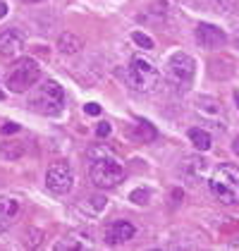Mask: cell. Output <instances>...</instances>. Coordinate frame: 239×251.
I'll return each instance as SVG.
<instances>
[{
  "mask_svg": "<svg viewBox=\"0 0 239 251\" xmlns=\"http://www.w3.org/2000/svg\"><path fill=\"white\" fill-rule=\"evenodd\" d=\"M235 43L239 46V29H237V34H235Z\"/></svg>",
  "mask_w": 239,
  "mask_h": 251,
  "instance_id": "cell-31",
  "label": "cell"
},
{
  "mask_svg": "<svg viewBox=\"0 0 239 251\" xmlns=\"http://www.w3.org/2000/svg\"><path fill=\"white\" fill-rule=\"evenodd\" d=\"M39 79H41L39 62L31 58H22V60H17V62L10 67V72H7V89H10L12 94H24V91H29Z\"/></svg>",
  "mask_w": 239,
  "mask_h": 251,
  "instance_id": "cell-6",
  "label": "cell"
},
{
  "mask_svg": "<svg viewBox=\"0 0 239 251\" xmlns=\"http://www.w3.org/2000/svg\"><path fill=\"white\" fill-rule=\"evenodd\" d=\"M22 2H26V5H34V2H43V0H22Z\"/></svg>",
  "mask_w": 239,
  "mask_h": 251,
  "instance_id": "cell-28",
  "label": "cell"
},
{
  "mask_svg": "<svg viewBox=\"0 0 239 251\" xmlns=\"http://www.w3.org/2000/svg\"><path fill=\"white\" fill-rule=\"evenodd\" d=\"M17 215H20V201L12 196H0V232L10 230Z\"/></svg>",
  "mask_w": 239,
  "mask_h": 251,
  "instance_id": "cell-11",
  "label": "cell"
},
{
  "mask_svg": "<svg viewBox=\"0 0 239 251\" xmlns=\"http://www.w3.org/2000/svg\"><path fill=\"white\" fill-rule=\"evenodd\" d=\"M158 70L151 60L134 55L129 60V67H127V86L137 94H151L156 86H158Z\"/></svg>",
  "mask_w": 239,
  "mask_h": 251,
  "instance_id": "cell-3",
  "label": "cell"
},
{
  "mask_svg": "<svg viewBox=\"0 0 239 251\" xmlns=\"http://www.w3.org/2000/svg\"><path fill=\"white\" fill-rule=\"evenodd\" d=\"M29 108L39 115H46V117H55L62 113L65 108V89L60 86L58 81L48 79L43 81L41 86H36L29 96Z\"/></svg>",
  "mask_w": 239,
  "mask_h": 251,
  "instance_id": "cell-1",
  "label": "cell"
},
{
  "mask_svg": "<svg viewBox=\"0 0 239 251\" xmlns=\"http://www.w3.org/2000/svg\"><path fill=\"white\" fill-rule=\"evenodd\" d=\"M235 103H237V108H239V91L235 94Z\"/></svg>",
  "mask_w": 239,
  "mask_h": 251,
  "instance_id": "cell-30",
  "label": "cell"
},
{
  "mask_svg": "<svg viewBox=\"0 0 239 251\" xmlns=\"http://www.w3.org/2000/svg\"><path fill=\"white\" fill-rule=\"evenodd\" d=\"M55 249L58 251H84L86 249V244H81V242H77V239H62V242L55 244Z\"/></svg>",
  "mask_w": 239,
  "mask_h": 251,
  "instance_id": "cell-19",
  "label": "cell"
},
{
  "mask_svg": "<svg viewBox=\"0 0 239 251\" xmlns=\"http://www.w3.org/2000/svg\"><path fill=\"white\" fill-rule=\"evenodd\" d=\"M2 98H5V94H2V91H0V100H2Z\"/></svg>",
  "mask_w": 239,
  "mask_h": 251,
  "instance_id": "cell-32",
  "label": "cell"
},
{
  "mask_svg": "<svg viewBox=\"0 0 239 251\" xmlns=\"http://www.w3.org/2000/svg\"><path fill=\"white\" fill-rule=\"evenodd\" d=\"M84 208L89 211V215H98V213L103 211V208H105V196H100V194H96V196L86 199Z\"/></svg>",
  "mask_w": 239,
  "mask_h": 251,
  "instance_id": "cell-18",
  "label": "cell"
},
{
  "mask_svg": "<svg viewBox=\"0 0 239 251\" xmlns=\"http://www.w3.org/2000/svg\"><path fill=\"white\" fill-rule=\"evenodd\" d=\"M84 113L86 115H100V105L98 103H86L84 105Z\"/></svg>",
  "mask_w": 239,
  "mask_h": 251,
  "instance_id": "cell-25",
  "label": "cell"
},
{
  "mask_svg": "<svg viewBox=\"0 0 239 251\" xmlns=\"http://www.w3.org/2000/svg\"><path fill=\"white\" fill-rule=\"evenodd\" d=\"M124 165L118 163L113 155H91V165H89V177L98 189H113L124 179Z\"/></svg>",
  "mask_w": 239,
  "mask_h": 251,
  "instance_id": "cell-2",
  "label": "cell"
},
{
  "mask_svg": "<svg viewBox=\"0 0 239 251\" xmlns=\"http://www.w3.org/2000/svg\"><path fill=\"white\" fill-rule=\"evenodd\" d=\"M81 48H84L81 36L72 34V31H65V34L58 39V50L62 53V55H74V53H79Z\"/></svg>",
  "mask_w": 239,
  "mask_h": 251,
  "instance_id": "cell-14",
  "label": "cell"
},
{
  "mask_svg": "<svg viewBox=\"0 0 239 251\" xmlns=\"http://www.w3.org/2000/svg\"><path fill=\"white\" fill-rule=\"evenodd\" d=\"M26 237H29V239H26V247H39V242H41V232L39 230H31Z\"/></svg>",
  "mask_w": 239,
  "mask_h": 251,
  "instance_id": "cell-23",
  "label": "cell"
},
{
  "mask_svg": "<svg viewBox=\"0 0 239 251\" xmlns=\"http://www.w3.org/2000/svg\"><path fill=\"white\" fill-rule=\"evenodd\" d=\"M196 110H199L203 117H213V120H218V117L222 115V105H220L218 98H213V96L196 98Z\"/></svg>",
  "mask_w": 239,
  "mask_h": 251,
  "instance_id": "cell-15",
  "label": "cell"
},
{
  "mask_svg": "<svg viewBox=\"0 0 239 251\" xmlns=\"http://www.w3.org/2000/svg\"><path fill=\"white\" fill-rule=\"evenodd\" d=\"M17 132H20V125H17V122H5V125H2V134L7 136V134H17Z\"/></svg>",
  "mask_w": 239,
  "mask_h": 251,
  "instance_id": "cell-24",
  "label": "cell"
},
{
  "mask_svg": "<svg viewBox=\"0 0 239 251\" xmlns=\"http://www.w3.org/2000/svg\"><path fill=\"white\" fill-rule=\"evenodd\" d=\"M110 132H113V127H110L108 122H98V127H96V136H98V139H103V136H108Z\"/></svg>",
  "mask_w": 239,
  "mask_h": 251,
  "instance_id": "cell-22",
  "label": "cell"
},
{
  "mask_svg": "<svg viewBox=\"0 0 239 251\" xmlns=\"http://www.w3.org/2000/svg\"><path fill=\"white\" fill-rule=\"evenodd\" d=\"M230 247H232V249H239V242H232Z\"/></svg>",
  "mask_w": 239,
  "mask_h": 251,
  "instance_id": "cell-29",
  "label": "cell"
},
{
  "mask_svg": "<svg viewBox=\"0 0 239 251\" xmlns=\"http://www.w3.org/2000/svg\"><path fill=\"white\" fill-rule=\"evenodd\" d=\"M46 187L53 194H60V196L70 192L74 187V173H72L70 163H65V160L53 163L46 173Z\"/></svg>",
  "mask_w": 239,
  "mask_h": 251,
  "instance_id": "cell-7",
  "label": "cell"
},
{
  "mask_svg": "<svg viewBox=\"0 0 239 251\" xmlns=\"http://www.w3.org/2000/svg\"><path fill=\"white\" fill-rule=\"evenodd\" d=\"M184 165H182V173L187 175L189 179H201L206 170H208V165H206V160L199 158V155H189V158H184L182 160Z\"/></svg>",
  "mask_w": 239,
  "mask_h": 251,
  "instance_id": "cell-13",
  "label": "cell"
},
{
  "mask_svg": "<svg viewBox=\"0 0 239 251\" xmlns=\"http://www.w3.org/2000/svg\"><path fill=\"white\" fill-rule=\"evenodd\" d=\"M211 192L213 196L232 206V203H239V173L230 165H220L215 173L211 175Z\"/></svg>",
  "mask_w": 239,
  "mask_h": 251,
  "instance_id": "cell-5",
  "label": "cell"
},
{
  "mask_svg": "<svg viewBox=\"0 0 239 251\" xmlns=\"http://www.w3.org/2000/svg\"><path fill=\"white\" fill-rule=\"evenodd\" d=\"M24 155V141H2L0 144V158L2 160H20Z\"/></svg>",
  "mask_w": 239,
  "mask_h": 251,
  "instance_id": "cell-16",
  "label": "cell"
},
{
  "mask_svg": "<svg viewBox=\"0 0 239 251\" xmlns=\"http://www.w3.org/2000/svg\"><path fill=\"white\" fill-rule=\"evenodd\" d=\"M196 75V62L189 53H172L167 62H165V79L177 89V91H187L194 81Z\"/></svg>",
  "mask_w": 239,
  "mask_h": 251,
  "instance_id": "cell-4",
  "label": "cell"
},
{
  "mask_svg": "<svg viewBox=\"0 0 239 251\" xmlns=\"http://www.w3.org/2000/svg\"><path fill=\"white\" fill-rule=\"evenodd\" d=\"M137 227L129 223V220H113L108 227H105V244L110 247H122L127 244L129 239H134Z\"/></svg>",
  "mask_w": 239,
  "mask_h": 251,
  "instance_id": "cell-8",
  "label": "cell"
},
{
  "mask_svg": "<svg viewBox=\"0 0 239 251\" xmlns=\"http://www.w3.org/2000/svg\"><path fill=\"white\" fill-rule=\"evenodd\" d=\"M22 50H24V36H22L17 29L0 31V58L12 60V58H17Z\"/></svg>",
  "mask_w": 239,
  "mask_h": 251,
  "instance_id": "cell-10",
  "label": "cell"
},
{
  "mask_svg": "<svg viewBox=\"0 0 239 251\" xmlns=\"http://www.w3.org/2000/svg\"><path fill=\"white\" fill-rule=\"evenodd\" d=\"M196 43L203 48L215 50V48H222L227 43V34L215 24H199L196 26Z\"/></svg>",
  "mask_w": 239,
  "mask_h": 251,
  "instance_id": "cell-9",
  "label": "cell"
},
{
  "mask_svg": "<svg viewBox=\"0 0 239 251\" xmlns=\"http://www.w3.org/2000/svg\"><path fill=\"white\" fill-rule=\"evenodd\" d=\"M189 139H191V144H194L199 151H208V149L213 146L211 134H208L206 129H201V127H191V129H189Z\"/></svg>",
  "mask_w": 239,
  "mask_h": 251,
  "instance_id": "cell-17",
  "label": "cell"
},
{
  "mask_svg": "<svg viewBox=\"0 0 239 251\" xmlns=\"http://www.w3.org/2000/svg\"><path fill=\"white\" fill-rule=\"evenodd\" d=\"M5 15H7V5H5V2H2V0H0V20H2V17H5Z\"/></svg>",
  "mask_w": 239,
  "mask_h": 251,
  "instance_id": "cell-26",
  "label": "cell"
},
{
  "mask_svg": "<svg viewBox=\"0 0 239 251\" xmlns=\"http://www.w3.org/2000/svg\"><path fill=\"white\" fill-rule=\"evenodd\" d=\"M132 39H134V43H137L139 48H146V50H151V48L156 46L151 36H146V34H141V31H134V34H132Z\"/></svg>",
  "mask_w": 239,
  "mask_h": 251,
  "instance_id": "cell-20",
  "label": "cell"
},
{
  "mask_svg": "<svg viewBox=\"0 0 239 251\" xmlns=\"http://www.w3.org/2000/svg\"><path fill=\"white\" fill-rule=\"evenodd\" d=\"M127 134H129V139H134L139 144H148V141H153L158 136V132H156V127L148 120H137V125H132V129Z\"/></svg>",
  "mask_w": 239,
  "mask_h": 251,
  "instance_id": "cell-12",
  "label": "cell"
},
{
  "mask_svg": "<svg viewBox=\"0 0 239 251\" xmlns=\"http://www.w3.org/2000/svg\"><path fill=\"white\" fill-rule=\"evenodd\" d=\"M232 151H235V153L239 155V136H237V139H235V144H232Z\"/></svg>",
  "mask_w": 239,
  "mask_h": 251,
  "instance_id": "cell-27",
  "label": "cell"
},
{
  "mask_svg": "<svg viewBox=\"0 0 239 251\" xmlns=\"http://www.w3.org/2000/svg\"><path fill=\"white\" fill-rule=\"evenodd\" d=\"M148 196L151 194L146 192V189H134V192L129 194V201H134L137 206H143V203H148Z\"/></svg>",
  "mask_w": 239,
  "mask_h": 251,
  "instance_id": "cell-21",
  "label": "cell"
}]
</instances>
